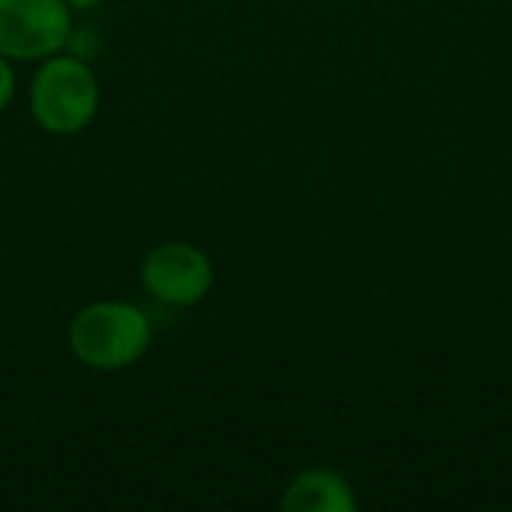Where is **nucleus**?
I'll return each instance as SVG.
<instances>
[{"mask_svg": "<svg viewBox=\"0 0 512 512\" xmlns=\"http://www.w3.org/2000/svg\"><path fill=\"white\" fill-rule=\"evenodd\" d=\"M153 342V324L135 303L96 300L75 312L66 330L72 357L93 372H123L135 366Z\"/></svg>", "mask_w": 512, "mask_h": 512, "instance_id": "1", "label": "nucleus"}, {"mask_svg": "<svg viewBox=\"0 0 512 512\" xmlns=\"http://www.w3.org/2000/svg\"><path fill=\"white\" fill-rule=\"evenodd\" d=\"M27 102L36 126L45 135L69 138L84 132L96 120L102 90L93 66L84 57L57 51L39 60Z\"/></svg>", "mask_w": 512, "mask_h": 512, "instance_id": "2", "label": "nucleus"}, {"mask_svg": "<svg viewBox=\"0 0 512 512\" xmlns=\"http://www.w3.org/2000/svg\"><path fill=\"white\" fill-rule=\"evenodd\" d=\"M72 42V6L66 0H0V57L39 63Z\"/></svg>", "mask_w": 512, "mask_h": 512, "instance_id": "3", "label": "nucleus"}, {"mask_svg": "<svg viewBox=\"0 0 512 512\" xmlns=\"http://www.w3.org/2000/svg\"><path fill=\"white\" fill-rule=\"evenodd\" d=\"M141 285L162 306L195 309L210 297L216 285V267L201 246L168 240L144 255Z\"/></svg>", "mask_w": 512, "mask_h": 512, "instance_id": "4", "label": "nucleus"}, {"mask_svg": "<svg viewBox=\"0 0 512 512\" xmlns=\"http://www.w3.org/2000/svg\"><path fill=\"white\" fill-rule=\"evenodd\" d=\"M360 501L348 477L333 468L312 465L291 477L279 498L285 512H357Z\"/></svg>", "mask_w": 512, "mask_h": 512, "instance_id": "5", "label": "nucleus"}, {"mask_svg": "<svg viewBox=\"0 0 512 512\" xmlns=\"http://www.w3.org/2000/svg\"><path fill=\"white\" fill-rule=\"evenodd\" d=\"M15 99V69H12V60L0 57V114L12 105Z\"/></svg>", "mask_w": 512, "mask_h": 512, "instance_id": "6", "label": "nucleus"}, {"mask_svg": "<svg viewBox=\"0 0 512 512\" xmlns=\"http://www.w3.org/2000/svg\"><path fill=\"white\" fill-rule=\"evenodd\" d=\"M72 9H93V6H99V3H105V0H66Z\"/></svg>", "mask_w": 512, "mask_h": 512, "instance_id": "7", "label": "nucleus"}]
</instances>
